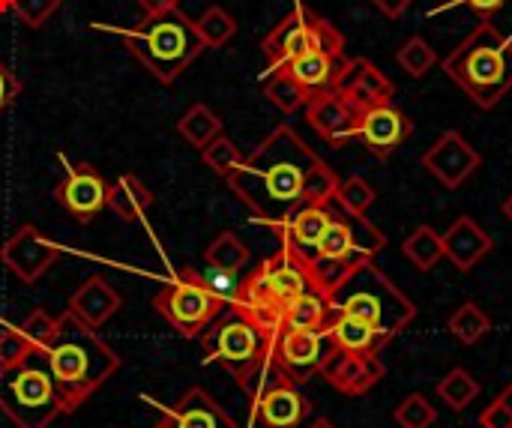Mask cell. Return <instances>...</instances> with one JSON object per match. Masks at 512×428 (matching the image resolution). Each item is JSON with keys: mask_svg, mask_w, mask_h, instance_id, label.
I'll list each match as a JSON object with an SVG mask.
<instances>
[{"mask_svg": "<svg viewBox=\"0 0 512 428\" xmlns=\"http://www.w3.org/2000/svg\"><path fill=\"white\" fill-rule=\"evenodd\" d=\"M330 348L333 345L327 342L324 330H282L273 339L270 357H273L276 369L300 387L309 378L321 375V366H324Z\"/></svg>", "mask_w": 512, "mask_h": 428, "instance_id": "12", "label": "cell"}, {"mask_svg": "<svg viewBox=\"0 0 512 428\" xmlns=\"http://www.w3.org/2000/svg\"><path fill=\"white\" fill-rule=\"evenodd\" d=\"M483 165V156L468 138L456 129L444 132L426 153H423V168L444 186V189H459L468 177L477 174Z\"/></svg>", "mask_w": 512, "mask_h": 428, "instance_id": "14", "label": "cell"}, {"mask_svg": "<svg viewBox=\"0 0 512 428\" xmlns=\"http://www.w3.org/2000/svg\"><path fill=\"white\" fill-rule=\"evenodd\" d=\"M18 93H21V81L9 72L6 63H0V114L15 102Z\"/></svg>", "mask_w": 512, "mask_h": 428, "instance_id": "45", "label": "cell"}, {"mask_svg": "<svg viewBox=\"0 0 512 428\" xmlns=\"http://www.w3.org/2000/svg\"><path fill=\"white\" fill-rule=\"evenodd\" d=\"M414 132V120L393 102L360 111L357 138L375 159H390Z\"/></svg>", "mask_w": 512, "mask_h": 428, "instance_id": "16", "label": "cell"}, {"mask_svg": "<svg viewBox=\"0 0 512 428\" xmlns=\"http://www.w3.org/2000/svg\"><path fill=\"white\" fill-rule=\"evenodd\" d=\"M507 3H510V0H447L444 6H435L432 15H438V12H444V9H453V6H468V9H474L483 21H492Z\"/></svg>", "mask_w": 512, "mask_h": 428, "instance_id": "44", "label": "cell"}, {"mask_svg": "<svg viewBox=\"0 0 512 428\" xmlns=\"http://www.w3.org/2000/svg\"><path fill=\"white\" fill-rule=\"evenodd\" d=\"M393 420L399 428H432L438 420V411L432 408V402L423 393H411L393 411Z\"/></svg>", "mask_w": 512, "mask_h": 428, "instance_id": "39", "label": "cell"}, {"mask_svg": "<svg viewBox=\"0 0 512 428\" xmlns=\"http://www.w3.org/2000/svg\"><path fill=\"white\" fill-rule=\"evenodd\" d=\"M57 204L81 225L93 222L108 201V186L102 180V174L90 165V162H78L66 171V177L57 183L54 189Z\"/></svg>", "mask_w": 512, "mask_h": 428, "instance_id": "15", "label": "cell"}, {"mask_svg": "<svg viewBox=\"0 0 512 428\" xmlns=\"http://www.w3.org/2000/svg\"><path fill=\"white\" fill-rule=\"evenodd\" d=\"M6 9H12V0H0V12H6Z\"/></svg>", "mask_w": 512, "mask_h": 428, "instance_id": "51", "label": "cell"}, {"mask_svg": "<svg viewBox=\"0 0 512 428\" xmlns=\"http://www.w3.org/2000/svg\"><path fill=\"white\" fill-rule=\"evenodd\" d=\"M393 93H396L393 81H390L372 60H366V63H363V72H360V78H357V84H354L351 93L342 96V99H348L357 111H366V108H372V105L393 102Z\"/></svg>", "mask_w": 512, "mask_h": 428, "instance_id": "28", "label": "cell"}, {"mask_svg": "<svg viewBox=\"0 0 512 428\" xmlns=\"http://www.w3.org/2000/svg\"><path fill=\"white\" fill-rule=\"evenodd\" d=\"M264 93H267V99H270L282 114H294V111L306 108V102H309V96H312L300 81H294V78L288 75V69H273V72H267Z\"/></svg>", "mask_w": 512, "mask_h": 428, "instance_id": "30", "label": "cell"}, {"mask_svg": "<svg viewBox=\"0 0 512 428\" xmlns=\"http://www.w3.org/2000/svg\"><path fill=\"white\" fill-rule=\"evenodd\" d=\"M201 156H204V165H207L210 171H216L219 177H228V174L243 162L237 144H234L228 135H216V138L201 150Z\"/></svg>", "mask_w": 512, "mask_h": 428, "instance_id": "40", "label": "cell"}, {"mask_svg": "<svg viewBox=\"0 0 512 428\" xmlns=\"http://www.w3.org/2000/svg\"><path fill=\"white\" fill-rule=\"evenodd\" d=\"M195 33L201 39L204 48H222L234 33H237V21L228 9L222 6H207L198 18H195Z\"/></svg>", "mask_w": 512, "mask_h": 428, "instance_id": "35", "label": "cell"}, {"mask_svg": "<svg viewBox=\"0 0 512 428\" xmlns=\"http://www.w3.org/2000/svg\"><path fill=\"white\" fill-rule=\"evenodd\" d=\"M330 303L321 291L309 288L306 294L294 297L288 306H285V321H282V330H324L327 321H330Z\"/></svg>", "mask_w": 512, "mask_h": 428, "instance_id": "27", "label": "cell"}, {"mask_svg": "<svg viewBox=\"0 0 512 428\" xmlns=\"http://www.w3.org/2000/svg\"><path fill=\"white\" fill-rule=\"evenodd\" d=\"M444 72L480 108H495L512 90V36L480 21L447 57Z\"/></svg>", "mask_w": 512, "mask_h": 428, "instance_id": "3", "label": "cell"}, {"mask_svg": "<svg viewBox=\"0 0 512 428\" xmlns=\"http://www.w3.org/2000/svg\"><path fill=\"white\" fill-rule=\"evenodd\" d=\"M327 303H330V312L333 315L357 318V321L381 330L390 339H396L399 333H405L414 324V318H417V306L375 264V258L372 261H363L360 267H354L327 294Z\"/></svg>", "mask_w": 512, "mask_h": 428, "instance_id": "4", "label": "cell"}, {"mask_svg": "<svg viewBox=\"0 0 512 428\" xmlns=\"http://www.w3.org/2000/svg\"><path fill=\"white\" fill-rule=\"evenodd\" d=\"M249 258H252L249 246H246L234 231H222V234L204 249L207 267H219V270H231V273H240V270L249 264Z\"/></svg>", "mask_w": 512, "mask_h": 428, "instance_id": "33", "label": "cell"}, {"mask_svg": "<svg viewBox=\"0 0 512 428\" xmlns=\"http://www.w3.org/2000/svg\"><path fill=\"white\" fill-rule=\"evenodd\" d=\"M45 360L66 414L78 411L111 375H117L123 363L96 336V330L81 327L69 312L60 315V330L54 345L45 351Z\"/></svg>", "mask_w": 512, "mask_h": 428, "instance_id": "2", "label": "cell"}, {"mask_svg": "<svg viewBox=\"0 0 512 428\" xmlns=\"http://www.w3.org/2000/svg\"><path fill=\"white\" fill-rule=\"evenodd\" d=\"M153 309L183 339H198L222 315L225 303L201 285L198 270H180L177 279L153 297Z\"/></svg>", "mask_w": 512, "mask_h": 428, "instance_id": "9", "label": "cell"}, {"mask_svg": "<svg viewBox=\"0 0 512 428\" xmlns=\"http://www.w3.org/2000/svg\"><path fill=\"white\" fill-rule=\"evenodd\" d=\"M435 393H438V399H441L450 411L462 414V411L480 396V384H477V378H474L468 369H453L450 375L441 378V384L435 387Z\"/></svg>", "mask_w": 512, "mask_h": 428, "instance_id": "34", "label": "cell"}, {"mask_svg": "<svg viewBox=\"0 0 512 428\" xmlns=\"http://www.w3.org/2000/svg\"><path fill=\"white\" fill-rule=\"evenodd\" d=\"M18 330H21V336L30 342L33 351H42V354H45V351L54 345V339H57L60 318L48 315L45 309H33V312L18 324Z\"/></svg>", "mask_w": 512, "mask_h": 428, "instance_id": "38", "label": "cell"}, {"mask_svg": "<svg viewBox=\"0 0 512 428\" xmlns=\"http://www.w3.org/2000/svg\"><path fill=\"white\" fill-rule=\"evenodd\" d=\"M261 51L273 69H285L291 60L312 54V51H327V54H345V36L342 30L312 12L306 3H294V9L261 39Z\"/></svg>", "mask_w": 512, "mask_h": 428, "instance_id": "8", "label": "cell"}, {"mask_svg": "<svg viewBox=\"0 0 512 428\" xmlns=\"http://www.w3.org/2000/svg\"><path fill=\"white\" fill-rule=\"evenodd\" d=\"M333 219V204H324V207H303L297 210L282 228H276L282 246H288L291 252H297L300 258H315L318 252V243L327 231Z\"/></svg>", "mask_w": 512, "mask_h": 428, "instance_id": "23", "label": "cell"}, {"mask_svg": "<svg viewBox=\"0 0 512 428\" xmlns=\"http://www.w3.org/2000/svg\"><path fill=\"white\" fill-rule=\"evenodd\" d=\"M324 336L336 351H348V354H381L393 342L381 330H375L357 318H348V315H330Z\"/></svg>", "mask_w": 512, "mask_h": 428, "instance_id": "24", "label": "cell"}, {"mask_svg": "<svg viewBox=\"0 0 512 428\" xmlns=\"http://www.w3.org/2000/svg\"><path fill=\"white\" fill-rule=\"evenodd\" d=\"M321 375L342 396H366L375 384L384 381L387 366L381 363V354H348L330 348Z\"/></svg>", "mask_w": 512, "mask_h": 428, "instance_id": "17", "label": "cell"}, {"mask_svg": "<svg viewBox=\"0 0 512 428\" xmlns=\"http://www.w3.org/2000/svg\"><path fill=\"white\" fill-rule=\"evenodd\" d=\"M0 411L18 428H48L66 414L42 351L0 369Z\"/></svg>", "mask_w": 512, "mask_h": 428, "instance_id": "6", "label": "cell"}, {"mask_svg": "<svg viewBox=\"0 0 512 428\" xmlns=\"http://www.w3.org/2000/svg\"><path fill=\"white\" fill-rule=\"evenodd\" d=\"M156 428H237V423L225 414V408L201 387H192L180 396L174 408L162 411Z\"/></svg>", "mask_w": 512, "mask_h": 428, "instance_id": "21", "label": "cell"}, {"mask_svg": "<svg viewBox=\"0 0 512 428\" xmlns=\"http://www.w3.org/2000/svg\"><path fill=\"white\" fill-rule=\"evenodd\" d=\"M498 399H501V402H504V408H507V420H510L507 428H512V384L504 390V393H501V396H498Z\"/></svg>", "mask_w": 512, "mask_h": 428, "instance_id": "48", "label": "cell"}, {"mask_svg": "<svg viewBox=\"0 0 512 428\" xmlns=\"http://www.w3.org/2000/svg\"><path fill=\"white\" fill-rule=\"evenodd\" d=\"M444 258L459 270V273H471L492 249L495 240L483 231V225L471 216H459L444 234Z\"/></svg>", "mask_w": 512, "mask_h": 428, "instance_id": "22", "label": "cell"}, {"mask_svg": "<svg viewBox=\"0 0 512 428\" xmlns=\"http://www.w3.org/2000/svg\"><path fill=\"white\" fill-rule=\"evenodd\" d=\"M309 428H339V426H336L333 420H327V417H318V420H315Z\"/></svg>", "mask_w": 512, "mask_h": 428, "instance_id": "50", "label": "cell"}, {"mask_svg": "<svg viewBox=\"0 0 512 428\" xmlns=\"http://www.w3.org/2000/svg\"><path fill=\"white\" fill-rule=\"evenodd\" d=\"M120 309H123L120 291L111 288L108 279L90 276V279H84V282L69 294V309H66V312H69L81 327L99 330V327H105Z\"/></svg>", "mask_w": 512, "mask_h": 428, "instance_id": "20", "label": "cell"}, {"mask_svg": "<svg viewBox=\"0 0 512 428\" xmlns=\"http://www.w3.org/2000/svg\"><path fill=\"white\" fill-rule=\"evenodd\" d=\"M447 327H450V336L459 342V345H477L489 330H492V318L483 312V306L480 303H462L453 315H450V321H447Z\"/></svg>", "mask_w": 512, "mask_h": 428, "instance_id": "31", "label": "cell"}, {"mask_svg": "<svg viewBox=\"0 0 512 428\" xmlns=\"http://www.w3.org/2000/svg\"><path fill=\"white\" fill-rule=\"evenodd\" d=\"M198 279H201V285L213 294V297H219L225 306H231L234 300H237V294H240V273H231V270H219V267H207V270H198Z\"/></svg>", "mask_w": 512, "mask_h": 428, "instance_id": "41", "label": "cell"}, {"mask_svg": "<svg viewBox=\"0 0 512 428\" xmlns=\"http://www.w3.org/2000/svg\"><path fill=\"white\" fill-rule=\"evenodd\" d=\"M318 159L321 156L282 123L225 180L249 207L252 219L276 231L306 207V180Z\"/></svg>", "mask_w": 512, "mask_h": 428, "instance_id": "1", "label": "cell"}, {"mask_svg": "<svg viewBox=\"0 0 512 428\" xmlns=\"http://www.w3.org/2000/svg\"><path fill=\"white\" fill-rule=\"evenodd\" d=\"M402 252L420 273H432L444 261V240L432 225H420L408 234Z\"/></svg>", "mask_w": 512, "mask_h": 428, "instance_id": "29", "label": "cell"}, {"mask_svg": "<svg viewBox=\"0 0 512 428\" xmlns=\"http://www.w3.org/2000/svg\"><path fill=\"white\" fill-rule=\"evenodd\" d=\"M123 42L132 57L162 84L177 81L180 72H186V66L204 51L195 33V21L183 9L141 21L138 27L123 33Z\"/></svg>", "mask_w": 512, "mask_h": 428, "instance_id": "5", "label": "cell"}, {"mask_svg": "<svg viewBox=\"0 0 512 428\" xmlns=\"http://www.w3.org/2000/svg\"><path fill=\"white\" fill-rule=\"evenodd\" d=\"M375 201H378L375 186H372L366 177L354 174V177H348V180H342V183H339V192H336V201H333V204H339V207H342V210H348V213L366 216V213H369V207H372Z\"/></svg>", "mask_w": 512, "mask_h": 428, "instance_id": "37", "label": "cell"}, {"mask_svg": "<svg viewBox=\"0 0 512 428\" xmlns=\"http://www.w3.org/2000/svg\"><path fill=\"white\" fill-rule=\"evenodd\" d=\"M501 210H504V216H507V222L512 225V192L504 198V204H501Z\"/></svg>", "mask_w": 512, "mask_h": 428, "instance_id": "49", "label": "cell"}, {"mask_svg": "<svg viewBox=\"0 0 512 428\" xmlns=\"http://www.w3.org/2000/svg\"><path fill=\"white\" fill-rule=\"evenodd\" d=\"M372 6L378 9V12H384L387 18H402L411 6H414V0H372Z\"/></svg>", "mask_w": 512, "mask_h": 428, "instance_id": "47", "label": "cell"}, {"mask_svg": "<svg viewBox=\"0 0 512 428\" xmlns=\"http://www.w3.org/2000/svg\"><path fill=\"white\" fill-rule=\"evenodd\" d=\"M396 63L411 75V78H423L429 75V69L438 63V51L423 39V36H411L402 42V48L396 51Z\"/></svg>", "mask_w": 512, "mask_h": 428, "instance_id": "36", "label": "cell"}, {"mask_svg": "<svg viewBox=\"0 0 512 428\" xmlns=\"http://www.w3.org/2000/svg\"><path fill=\"white\" fill-rule=\"evenodd\" d=\"M345 54H327V51H312V54H303L297 60H291L285 69L294 81H300L309 93H318V90H333V81L339 75V66H342Z\"/></svg>", "mask_w": 512, "mask_h": 428, "instance_id": "25", "label": "cell"}, {"mask_svg": "<svg viewBox=\"0 0 512 428\" xmlns=\"http://www.w3.org/2000/svg\"><path fill=\"white\" fill-rule=\"evenodd\" d=\"M384 246H387V237L378 225H372L366 216L348 213L339 204H333V219L318 243L315 258L342 261V264L357 267L363 261H372Z\"/></svg>", "mask_w": 512, "mask_h": 428, "instance_id": "11", "label": "cell"}, {"mask_svg": "<svg viewBox=\"0 0 512 428\" xmlns=\"http://www.w3.org/2000/svg\"><path fill=\"white\" fill-rule=\"evenodd\" d=\"M249 405H252V426L261 423L264 428H300L312 417V402L288 378L267 387Z\"/></svg>", "mask_w": 512, "mask_h": 428, "instance_id": "19", "label": "cell"}, {"mask_svg": "<svg viewBox=\"0 0 512 428\" xmlns=\"http://www.w3.org/2000/svg\"><path fill=\"white\" fill-rule=\"evenodd\" d=\"M153 204V192L135 177V174H123L108 186V201L105 207L120 219V222H135L141 219Z\"/></svg>", "mask_w": 512, "mask_h": 428, "instance_id": "26", "label": "cell"}, {"mask_svg": "<svg viewBox=\"0 0 512 428\" xmlns=\"http://www.w3.org/2000/svg\"><path fill=\"white\" fill-rule=\"evenodd\" d=\"M303 111H306L309 126H312L333 150H339V147H345L351 138H357L360 111H357L348 99H342L336 90H318V93H312Z\"/></svg>", "mask_w": 512, "mask_h": 428, "instance_id": "18", "label": "cell"}, {"mask_svg": "<svg viewBox=\"0 0 512 428\" xmlns=\"http://www.w3.org/2000/svg\"><path fill=\"white\" fill-rule=\"evenodd\" d=\"M309 288H312V282H309L306 258H300L288 246H279L276 255L261 261L240 282V294L234 303H240V300H273L279 306H288L294 297L306 294Z\"/></svg>", "mask_w": 512, "mask_h": 428, "instance_id": "10", "label": "cell"}, {"mask_svg": "<svg viewBox=\"0 0 512 428\" xmlns=\"http://www.w3.org/2000/svg\"><path fill=\"white\" fill-rule=\"evenodd\" d=\"M27 354H33V348H30V342L21 336V330H18V327H3V330H0V369L21 363Z\"/></svg>", "mask_w": 512, "mask_h": 428, "instance_id": "43", "label": "cell"}, {"mask_svg": "<svg viewBox=\"0 0 512 428\" xmlns=\"http://www.w3.org/2000/svg\"><path fill=\"white\" fill-rule=\"evenodd\" d=\"M60 261V246L54 240H48L36 225L24 222L3 246H0V264H6V270L21 279L24 285L39 282L54 264Z\"/></svg>", "mask_w": 512, "mask_h": 428, "instance_id": "13", "label": "cell"}, {"mask_svg": "<svg viewBox=\"0 0 512 428\" xmlns=\"http://www.w3.org/2000/svg\"><path fill=\"white\" fill-rule=\"evenodd\" d=\"M144 18H162V15H171L180 9V0H138Z\"/></svg>", "mask_w": 512, "mask_h": 428, "instance_id": "46", "label": "cell"}, {"mask_svg": "<svg viewBox=\"0 0 512 428\" xmlns=\"http://www.w3.org/2000/svg\"><path fill=\"white\" fill-rule=\"evenodd\" d=\"M60 3L63 0H12V9L30 30H39L60 9Z\"/></svg>", "mask_w": 512, "mask_h": 428, "instance_id": "42", "label": "cell"}, {"mask_svg": "<svg viewBox=\"0 0 512 428\" xmlns=\"http://www.w3.org/2000/svg\"><path fill=\"white\" fill-rule=\"evenodd\" d=\"M204 348V363H219L240 390L249 387L252 375L270 357L273 339L264 336L255 324H249L234 306H225L222 315L198 336Z\"/></svg>", "mask_w": 512, "mask_h": 428, "instance_id": "7", "label": "cell"}, {"mask_svg": "<svg viewBox=\"0 0 512 428\" xmlns=\"http://www.w3.org/2000/svg\"><path fill=\"white\" fill-rule=\"evenodd\" d=\"M177 132H180L192 147L204 150L216 135H222V120H219L204 102H198V105H192V108L177 120Z\"/></svg>", "mask_w": 512, "mask_h": 428, "instance_id": "32", "label": "cell"}]
</instances>
